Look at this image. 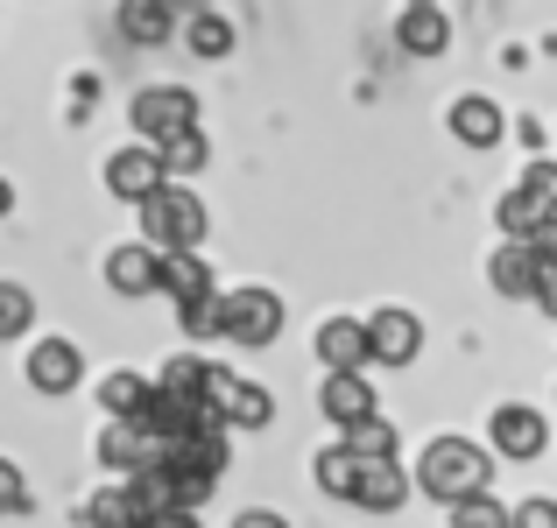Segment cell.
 <instances>
[{"label": "cell", "instance_id": "7c38bea8", "mask_svg": "<svg viewBox=\"0 0 557 528\" xmlns=\"http://www.w3.org/2000/svg\"><path fill=\"white\" fill-rule=\"evenodd\" d=\"M445 127H451V141H459V149H502V135H508V113L494 106L487 92H466V99H451Z\"/></svg>", "mask_w": 557, "mask_h": 528}, {"label": "cell", "instance_id": "e0dca14e", "mask_svg": "<svg viewBox=\"0 0 557 528\" xmlns=\"http://www.w3.org/2000/svg\"><path fill=\"white\" fill-rule=\"evenodd\" d=\"M156 261H163V254H156L149 240L113 247V254H107V289H113V297H127V303H135V297H156Z\"/></svg>", "mask_w": 557, "mask_h": 528}, {"label": "cell", "instance_id": "4316f807", "mask_svg": "<svg viewBox=\"0 0 557 528\" xmlns=\"http://www.w3.org/2000/svg\"><path fill=\"white\" fill-rule=\"evenodd\" d=\"M28 325H36V297H28L22 282H0V345L22 339Z\"/></svg>", "mask_w": 557, "mask_h": 528}, {"label": "cell", "instance_id": "e575fe53", "mask_svg": "<svg viewBox=\"0 0 557 528\" xmlns=\"http://www.w3.org/2000/svg\"><path fill=\"white\" fill-rule=\"evenodd\" d=\"M141 528H205L190 507H156V515H141Z\"/></svg>", "mask_w": 557, "mask_h": 528}, {"label": "cell", "instance_id": "8fae6325", "mask_svg": "<svg viewBox=\"0 0 557 528\" xmlns=\"http://www.w3.org/2000/svg\"><path fill=\"white\" fill-rule=\"evenodd\" d=\"M163 458V437L149 430V423H127V416H107V430H99V465H113V473H141V465Z\"/></svg>", "mask_w": 557, "mask_h": 528}, {"label": "cell", "instance_id": "30bf717a", "mask_svg": "<svg viewBox=\"0 0 557 528\" xmlns=\"http://www.w3.org/2000/svg\"><path fill=\"white\" fill-rule=\"evenodd\" d=\"M22 374H28V388H36V394H71L85 380V352L71 345V339H36V345H28V360H22Z\"/></svg>", "mask_w": 557, "mask_h": 528}, {"label": "cell", "instance_id": "52a82bcc", "mask_svg": "<svg viewBox=\"0 0 557 528\" xmlns=\"http://www.w3.org/2000/svg\"><path fill=\"white\" fill-rule=\"evenodd\" d=\"M368 325V360L374 366H409L423 352V325H417V311H403V303H381L374 317H360Z\"/></svg>", "mask_w": 557, "mask_h": 528}, {"label": "cell", "instance_id": "7402d4cb", "mask_svg": "<svg viewBox=\"0 0 557 528\" xmlns=\"http://www.w3.org/2000/svg\"><path fill=\"white\" fill-rule=\"evenodd\" d=\"M544 218H550V212H544V204H536L522 184H516V190H502V204H494V226H502V240H530Z\"/></svg>", "mask_w": 557, "mask_h": 528}, {"label": "cell", "instance_id": "83f0119b", "mask_svg": "<svg viewBox=\"0 0 557 528\" xmlns=\"http://www.w3.org/2000/svg\"><path fill=\"white\" fill-rule=\"evenodd\" d=\"M212 374H219L212 360H198V352H177V360H163V380H156V388H190V394H205V388H212Z\"/></svg>", "mask_w": 557, "mask_h": 528}, {"label": "cell", "instance_id": "ffe728a7", "mask_svg": "<svg viewBox=\"0 0 557 528\" xmlns=\"http://www.w3.org/2000/svg\"><path fill=\"white\" fill-rule=\"evenodd\" d=\"M149 388H156L149 374H135V366H113V374L99 380V408H107V416L141 423V408H149Z\"/></svg>", "mask_w": 557, "mask_h": 528}, {"label": "cell", "instance_id": "d4e9b609", "mask_svg": "<svg viewBox=\"0 0 557 528\" xmlns=\"http://www.w3.org/2000/svg\"><path fill=\"white\" fill-rule=\"evenodd\" d=\"M156 155H163V169H170V176H190V169L212 163V141H205V127H184V135L156 141Z\"/></svg>", "mask_w": 557, "mask_h": 528}, {"label": "cell", "instance_id": "603a6c76", "mask_svg": "<svg viewBox=\"0 0 557 528\" xmlns=\"http://www.w3.org/2000/svg\"><path fill=\"white\" fill-rule=\"evenodd\" d=\"M311 479H318V493H332V501H354L360 458H354L346 444H325V451H318V465H311Z\"/></svg>", "mask_w": 557, "mask_h": 528}, {"label": "cell", "instance_id": "5bb4252c", "mask_svg": "<svg viewBox=\"0 0 557 528\" xmlns=\"http://www.w3.org/2000/svg\"><path fill=\"white\" fill-rule=\"evenodd\" d=\"M212 261L198 254V247H177V254H163L156 261V297H170V303H190V297H212Z\"/></svg>", "mask_w": 557, "mask_h": 528}, {"label": "cell", "instance_id": "8d00e7d4", "mask_svg": "<svg viewBox=\"0 0 557 528\" xmlns=\"http://www.w3.org/2000/svg\"><path fill=\"white\" fill-rule=\"evenodd\" d=\"M233 528H289L283 515H275V507H247V515L240 521H233Z\"/></svg>", "mask_w": 557, "mask_h": 528}, {"label": "cell", "instance_id": "2e32d148", "mask_svg": "<svg viewBox=\"0 0 557 528\" xmlns=\"http://www.w3.org/2000/svg\"><path fill=\"white\" fill-rule=\"evenodd\" d=\"M409 501V473L395 458H360V479H354V507L368 515H395Z\"/></svg>", "mask_w": 557, "mask_h": 528}, {"label": "cell", "instance_id": "7a4b0ae2", "mask_svg": "<svg viewBox=\"0 0 557 528\" xmlns=\"http://www.w3.org/2000/svg\"><path fill=\"white\" fill-rule=\"evenodd\" d=\"M135 212H141V240H149L156 254H177V247H198V240H205V226H212L205 198H198V190H184L177 176H170V184L156 190V198H141Z\"/></svg>", "mask_w": 557, "mask_h": 528}, {"label": "cell", "instance_id": "836d02e7", "mask_svg": "<svg viewBox=\"0 0 557 528\" xmlns=\"http://www.w3.org/2000/svg\"><path fill=\"white\" fill-rule=\"evenodd\" d=\"M522 247H530L536 261H557V212H550V218H544V226H536V232H530Z\"/></svg>", "mask_w": 557, "mask_h": 528}, {"label": "cell", "instance_id": "1f68e13d", "mask_svg": "<svg viewBox=\"0 0 557 528\" xmlns=\"http://www.w3.org/2000/svg\"><path fill=\"white\" fill-rule=\"evenodd\" d=\"M22 507H28V479L14 458H0V515H22Z\"/></svg>", "mask_w": 557, "mask_h": 528}, {"label": "cell", "instance_id": "f35d334b", "mask_svg": "<svg viewBox=\"0 0 557 528\" xmlns=\"http://www.w3.org/2000/svg\"><path fill=\"white\" fill-rule=\"evenodd\" d=\"M14 212V184H8V176H0V218H8Z\"/></svg>", "mask_w": 557, "mask_h": 528}, {"label": "cell", "instance_id": "d6a6232c", "mask_svg": "<svg viewBox=\"0 0 557 528\" xmlns=\"http://www.w3.org/2000/svg\"><path fill=\"white\" fill-rule=\"evenodd\" d=\"M508 528H557V501H550V493H536V501L508 507Z\"/></svg>", "mask_w": 557, "mask_h": 528}, {"label": "cell", "instance_id": "f1b7e54d", "mask_svg": "<svg viewBox=\"0 0 557 528\" xmlns=\"http://www.w3.org/2000/svg\"><path fill=\"white\" fill-rule=\"evenodd\" d=\"M451 528H508V507L494 493H466V501H451Z\"/></svg>", "mask_w": 557, "mask_h": 528}, {"label": "cell", "instance_id": "ba28073f", "mask_svg": "<svg viewBox=\"0 0 557 528\" xmlns=\"http://www.w3.org/2000/svg\"><path fill=\"white\" fill-rule=\"evenodd\" d=\"M163 184H170V169H163V155H156L149 141H127V149H113V155H107V190H113L121 204L156 198Z\"/></svg>", "mask_w": 557, "mask_h": 528}, {"label": "cell", "instance_id": "3957f363", "mask_svg": "<svg viewBox=\"0 0 557 528\" xmlns=\"http://www.w3.org/2000/svg\"><path fill=\"white\" fill-rule=\"evenodd\" d=\"M127 127L156 149V141L198 127V92H190V85H141V92L127 99Z\"/></svg>", "mask_w": 557, "mask_h": 528}, {"label": "cell", "instance_id": "f546056e", "mask_svg": "<svg viewBox=\"0 0 557 528\" xmlns=\"http://www.w3.org/2000/svg\"><path fill=\"white\" fill-rule=\"evenodd\" d=\"M177 325H184V339H219V289H212V297L177 303Z\"/></svg>", "mask_w": 557, "mask_h": 528}, {"label": "cell", "instance_id": "ab89813d", "mask_svg": "<svg viewBox=\"0 0 557 528\" xmlns=\"http://www.w3.org/2000/svg\"><path fill=\"white\" fill-rule=\"evenodd\" d=\"M170 8H177V14H198V8H212V0H170Z\"/></svg>", "mask_w": 557, "mask_h": 528}, {"label": "cell", "instance_id": "44dd1931", "mask_svg": "<svg viewBox=\"0 0 557 528\" xmlns=\"http://www.w3.org/2000/svg\"><path fill=\"white\" fill-rule=\"evenodd\" d=\"M184 42H190V56H205V64H219V56H233V42H240V28L226 22L219 8H198L190 14V28H184Z\"/></svg>", "mask_w": 557, "mask_h": 528}, {"label": "cell", "instance_id": "277c9868", "mask_svg": "<svg viewBox=\"0 0 557 528\" xmlns=\"http://www.w3.org/2000/svg\"><path fill=\"white\" fill-rule=\"evenodd\" d=\"M219 339L275 345L283 339V297H275V289H226V297H219Z\"/></svg>", "mask_w": 557, "mask_h": 528}, {"label": "cell", "instance_id": "6da1fadb", "mask_svg": "<svg viewBox=\"0 0 557 528\" xmlns=\"http://www.w3.org/2000/svg\"><path fill=\"white\" fill-rule=\"evenodd\" d=\"M417 493H431L437 507L466 501V493H487L494 487V451H480L473 437H431L417 458V479H409Z\"/></svg>", "mask_w": 557, "mask_h": 528}, {"label": "cell", "instance_id": "d590c367", "mask_svg": "<svg viewBox=\"0 0 557 528\" xmlns=\"http://www.w3.org/2000/svg\"><path fill=\"white\" fill-rule=\"evenodd\" d=\"M530 303H544V311L557 317V261H544V268H536V297Z\"/></svg>", "mask_w": 557, "mask_h": 528}, {"label": "cell", "instance_id": "ac0fdd59", "mask_svg": "<svg viewBox=\"0 0 557 528\" xmlns=\"http://www.w3.org/2000/svg\"><path fill=\"white\" fill-rule=\"evenodd\" d=\"M113 28H121L135 50H163L170 28H177V8H170V0H121V8H113Z\"/></svg>", "mask_w": 557, "mask_h": 528}, {"label": "cell", "instance_id": "5b68a950", "mask_svg": "<svg viewBox=\"0 0 557 528\" xmlns=\"http://www.w3.org/2000/svg\"><path fill=\"white\" fill-rule=\"evenodd\" d=\"M487 444H494V458H508V465L544 458V444H550L544 408H530V402H502V408L487 416Z\"/></svg>", "mask_w": 557, "mask_h": 528}, {"label": "cell", "instance_id": "4dcf8cb0", "mask_svg": "<svg viewBox=\"0 0 557 528\" xmlns=\"http://www.w3.org/2000/svg\"><path fill=\"white\" fill-rule=\"evenodd\" d=\"M522 190H530L544 212H557V163H550V155H536V163L522 169Z\"/></svg>", "mask_w": 557, "mask_h": 528}, {"label": "cell", "instance_id": "74e56055", "mask_svg": "<svg viewBox=\"0 0 557 528\" xmlns=\"http://www.w3.org/2000/svg\"><path fill=\"white\" fill-rule=\"evenodd\" d=\"M516 141H522V149L536 155V149H544V127H536V121H516Z\"/></svg>", "mask_w": 557, "mask_h": 528}, {"label": "cell", "instance_id": "4fadbf2b", "mask_svg": "<svg viewBox=\"0 0 557 528\" xmlns=\"http://www.w3.org/2000/svg\"><path fill=\"white\" fill-rule=\"evenodd\" d=\"M311 345H318V366H325V374H360V366H374L368 360V325H360V317H325Z\"/></svg>", "mask_w": 557, "mask_h": 528}, {"label": "cell", "instance_id": "d6986e66", "mask_svg": "<svg viewBox=\"0 0 557 528\" xmlns=\"http://www.w3.org/2000/svg\"><path fill=\"white\" fill-rule=\"evenodd\" d=\"M536 268H544V261H536L522 240H502V247L487 254V282H494V297L530 303V297H536Z\"/></svg>", "mask_w": 557, "mask_h": 528}, {"label": "cell", "instance_id": "9c48e42d", "mask_svg": "<svg viewBox=\"0 0 557 528\" xmlns=\"http://www.w3.org/2000/svg\"><path fill=\"white\" fill-rule=\"evenodd\" d=\"M205 394L219 402L226 430H269V423H275V394L261 388V380H240V374H226V366L212 374V388H205Z\"/></svg>", "mask_w": 557, "mask_h": 528}, {"label": "cell", "instance_id": "cb8c5ba5", "mask_svg": "<svg viewBox=\"0 0 557 528\" xmlns=\"http://www.w3.org/2000/svg\"><path fill=\"white\" fill-rule=\"evenodd\" d=\"M339 444L354 451V458H395V423H388V416L374 408V416L346 423V430H339Z\"/></svg>", "mask_w": 557, "mask_h": 528}, {"label": "cell", "instance_id": "9a60e30c", "mask_svg": "<svg viewBox=\"0 0 557 528\" xmlns=\"http://www.w3.org/2000/svg\"><path fill=\"white\" fill-rule=\"evenodd\" d=\"M318 408H325V423L332 430H346V423H360V416H374V380H368V366L360 374H325V388H318Z\"/></svg>", "mask_w": 557, "mask_h": 528}, {"label": "cell", "instance_id": "8992f818", "mask_svg": "<svg viewBox=\"0 0 557 528\" xmlns=\"http://www.w3.org/2000/svg\"><path fill=\"white\" fill-rule=\"evenodd\" d=\"M395 50L417 56V64L445 56L451 50V14H445V0H403V14H395Z\"/></svg>", "mask_w": 557, "mask_h": 528}, {"label": "cell", "instance_id": "484cf974", "mask_svg": "<svg viewBox=\"0 0 557 528\" xmlns=\"http://www.w3.org/2000/svg\"><path fill=\"white\" fill-rule=\"evenodd\" d=\"M85 528H141V507H135V493H127V487H107V493H92V501H85Z\"/></svg>", "mask_w": 557, "mask_h": 528}]
</instances>
